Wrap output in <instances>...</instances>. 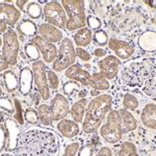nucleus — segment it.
I'll use <instances>...</instances> for the list:
<instances>
[{
  "instance_id": "22",
  "label": "nucleus",
  "mask_w": 156,
  "mask_h": 156,
  "mask_svg": "<svg viewBox=\"0 0 156 156\" xmlns=\"http://www.w3.org/2000/svg\"><path fill=\"white\" fill-rule=\"evenodd\" d=\"M16 32L19 33L20 36L24 37V38L33 39L37 36L38 26L31 19H22L16 25Z\"/></svg>"
},
{
  "instance_id": "21",
  "label": "nucleus",
  "mask_w": 156,
  "mask_h": 156,
  "mask_svg": "<svg viewBox=\"0 0 156 156\" xmlns=\"http://www.w3.org/2000/svg\"><path fill=\"white\" fill-rule=\"evenodd\" d=\"M140 120L147 129H156V104L148 103L141 110Z\"/></svg>"
},
{
  "instance_id": "33",
  "label": "nucleus",
  "mask_w": 156,
  "mask_h": 156,
  "mask_svg": "<svg viewBox=\"0 0 156 156\" xmlns=\"http://www.w3.org/2000/svg\"><path fill=\"white\" fill-rule=\"evenodd\" d=\"M119 156H139L136 146L130 141H125L122 143L119 150Z\"/></svg>"
},
{
  "instance_id": "38",
  "label": "nucleus",
  "mask_w": 156,
  "mask_h": 156,
  "mask_svg": "<svg viewBox=\"0 0 156 156\" xmlns=\"http://www.w3.org/2000/svg\"><path fill=\"white\" fill-rule=\"evenodd\" d=\"M47 76H48V83L50 88L52 90H56L58 89L59 87V78L57 73L53 70V69H48V72H47Z\"/></svg>"
},
{
  "instance_id": "46",
  "label": "nucleus",
  "mask_w": 156,
  "mask_h": 156,
  "mask_svg": "<svg viewBox=\"0 0 156 156\" xmlns=\"http://www.w3.org/2000/svg\"><path fill=\"white\" fill-rule=\"evenodd\" d=\"M9 63L7 62L6 59L4 58V56L2 55V53L0 52V72L6 71L7 69H9Z\"/></svg>"
},
{
  "instance_id": "7",
  "label": "nucleus",
  "mask_w": 156,
  "mask_h": 156,
  "mask_svg": "<svg viewBox=\"0 0 156 156\" xmlns=\"http://www.w3.org/2000/svg\"><path fill=\"white\" fill-rule=\"evenodd\" d=\"M76 61L75 47L69 38H63L59 43L58 53L55 60L52 62V69L55 72L65 71Z\"/></svg>"
},
{
  "instance_id": "51",
  "label": "nucleus",
  "mask_w": 156,
  "mask_h": 156,
  "mask_svg": "<svg viewBox=\"0 0 156 156\" xmlns=\"http://www.w3.org/2000/svg\"><path fill=\"white\" fill-rule=\"evenodd\" d=\"M5 115L6 113L3 112V111H0V122H2V121L5 119Z\"/></svg>"
},
{
  "instance_id": "49",
  "label": "nucleus",
  "mask_w": 156,
  "mask_h": 156,
  "mask_svg": "<svg viewBox=\"0 0 156 156\" xmlns=\"http://www.w3.org/2000/svg\"><path fill=\"white\" fill-rule=\"evenodd\" d=\"M86 96H87V91H86V90H80L77 94V97L79 98V99H85Z\"/></svg>"
},
{
  "instance_id": "26",
  "label": "nucleus",
  "mask_w": 156,
  "mask_h": 156,
  "mask_svg": "<svg viewBox=\"0 0 156 156\" xmlns=\"http://www.w3.org/2000/svg\"><path fill=\"white\" fill-rule=\"evenodd\" d=\"M4 87L8 93H13L19 87V76L14 70L7 69L2 74Z\"/></svg>"
},
{
  "instance_id": "32",
  "label": "nucleus",
  "mask_w": 156,
  "mask_h": 156,
  "mask_svg": "<svg viewBox=\"0 0 156 156\" xmlns=\"http://www.w3.org/2000/svg\"><path fill=\"white\" fill-rule=\"evenodd\" d=\"M109 35L105 30H97L93 33V41L97 46H99L100 48H104L105 46H108L109 43Z\"/></svg>"
},
{
  "instance_id": "10",
  "label": "nucleus",
  "mask_w": 156,
  "mask_h": 156,
  "mask_svg": "<svg viewBox=\"0 0 156 156\" xmlns=\"http://www.w3.org/2000/svg\"><path fill=\"white\" fill-rule=\"evenodd\" d=\"M48 67L44 60H38L32 63V70L34 75V84L38 90L41 98L44 101L51 99V88L48 83Z\"/></svg>"
},
{
  "instance_id": "34",
  "label": "nucleus",
  "mask_w": 156,
  "mask_h": 156,
  "mask_svg": "<svg viewBox=\"0 0 156 156\" xmlns=\"http://www.w3.org/2000/svg\"><path fill=\"white\" fill-rule=\"evenodd\" d=\"M122 105L124 107L129 111H134L138 108L139 102L138 99L134 95L130 93H126L122 98Z\"/></svg>"
},
{
  "instance_id": "4",
  "label": "nucleus",
  "mask_w": 156,
  "mask_h": 156,
  "mask_svg": "<svg viewBox=\"0 0 156 156\" xmlns=\"http://www.w3.org/2000/svg\"><path fill=\"white\" fill-rule=\"evenodd\" d=\"M40 124L44 126H50L53 122H59L65 119L70 113L69 101L63 94L56 93L50 105L41 104L38 106Z\"/></svg>"
},
{
  "instance_id": "42",
  "label": "nucleus",
  "mask_w": 156,
  "mask_h": 156,
  "mask_svg": "<svg viewBox=\"0 0 156 156\" xmlns=\"http://www.w3.org/2000/svg\"><path fill=\"white\" fill-rule=\"evenodd\" d=\"M95 151V146L92 144H85L79 148L77 156H93Z\"/></svg>"
},
{
  "instance_id": "44",
  "label": "nucleus",
  "mask_w": 156,
  "mask_h": 156,
  "mask_svg": "<svg viewBox=\"0 0 156 156\" xmlns=\"http://www.w3.org/2000/svg\"><path fill=\"white\" fill-rule=\"evenodd\" d=\"M95 156H113V151L110 147L103 146L98 150V152L95 154Z\"/></svg>"
},
{
  "instance_id": "45",
  "label": "nucleus",
  "mask_w": 156,
  "mask_h": 156,
  "mask_svg": "<svg viewBox=\"0 0 156 156\" xmlns=\"http://www.w3.org/2000/svg\"><path fill=\"white\" fill-rule=\"evenodd\" d=\"M93 55L95 57H98V58H104L105 56H107V51L104 48H96L95 50L93 51Z\"/></svg>"
},
{
  "instance_id": "24",
  "label": "nucleus",
  "mask_w": 156,
  "mask_h": 156,
  "mask_svg": "<svg viewBox=\"0 0 156 156\" xmlns=\"http://www.w3.org/2000/svg\"><path fill=\"white\" fill-rule=\"evenodd\" d=\"M73 42L77 48H85L89 46L93 41V32L88 27L81 28L77 30L72 36Z\"/></svg>"
},
{
  "instance_id": "1",
  "label": "nucleus",
  "mask_w": 156,
  "mask_h": 156,
  "mask_svg": "<svg viewBox=\"0 0 156 156\" xmlns=\"http://www.w3.org/2000/svg\"><path fill=\"white\" fill-rule=\"evenodd\" d=\"M57 135L52 129L31 128L20 134L14 156H58Z\"/></svg>"
},
{
  "instance_id": "19",
  "label": "nucleus",
  "mask_w": 156,
  "mask_h": 156,
  "mask_svg": "<svg viewBox=\"0 0 156 156\" xmlns=\"http://www.w3.org/2000/svg\"><path fill=\"white\" fill-rule=\"evenodd\" d=\"M56 129L62 136L69 139L76 137L80 133L79 125L73 120H68V119H63L57 122Z\"/></svg>"
},
{
  "instance_id": "17",
  "label": "nucleus",
  "mask_w": 156,
  "mask_h": 156,
  "mask_svg": "<svg viewBox=\"0 0 156 156\" xmlns=\"http://www.w3.org/2000/svg\"><path fill=\"white\" fill-rule=\"evenodd\" d=\"M64 76L68 78L69 80L78 82V83H80L82 86H85V87L89 86V82L90 79H91V73L84 69L80 64L77 63H74L70 67H68L64 71Z\"/></svg>"
},
{
  "instance_id": "36",
  "label": "nucleus",
  "mask_w": 156,
  "mask_h": 156,
  "mask_svg": "<svg viewBox=\"0 0 156 156\" xmlns=\"http://www.w3.org/2000/svg\"><path fill=\"white\" fill-rule=\"evenodd\" d=\"M0 109H1L3 112L10 114V115H14L15 113V107H14L13 101L6 96L0 97Z\"/></svg>"
},
{
  "instance_id": "16",
  "label": "nucleus",
  "mask_w": 156,
  "mask_h": 156,
  "mask_svg": "<svg viewBox=\"0 0 156 156\" xmlns=\"http://www.w3.org/2000/svg\"><path fill=\"white\" fill-rule=\"evenodd\" d=\"M38 32L41 38L47 41L48 43L55 44L57 43H60L64 38L63 33L60 29L46 22H42L40 24L38 27Z\"/></svg>"
},
{
  "instance_id": "12",
  "label": "nucleus",
  "mask_w": 156,
  "mask_h": 156,
  "mask_svg": "<svg viewBox=\"0 0 156 156\" xmlns=\"http://www.w3.org/2000/svg\"><path fill=\"white\" fill-rule=\"evenodd\" d=\"M108 48L112 51L115 55L119 59L122 60H128L133 55L135 51V48L131 44L126 42L124 40H121L116 37L110 38L108 43Z\"/></svg>"
},
{
  "instance_id": "6",
  "label": "nucleus",
  "mask_w": 156,
  "mask_h": 156,
  "mask_svg": "<svg viewBox=\"0 0 156 156\" xmlns=\"http://www.w3.org/2000/svg\"><path fill=\"white\" fill-rule=\"evenodd\" d=\"M106 122L100 126L99 133L101 137L107 143L115 144L122 140V128L121 117L118 110H112L107 115Z\"/></svg>"
},
{
  "instance_id": "47",
  "label": "nucleus",
  "mask_w": 156,
  "mask_h": 156,
  "mask_svg": "<svg viewBox=\"0 0 156 156\" xmlns=\"http://www.w3.org/2000/svg\"><path fill=\"white\" fill-rule=\"evenodd\" d=\"M30 2L28 1V0H16V1H14L16 7H17V9L22 12V11H25V8L27 6V4Z\"/></svg>"
},
{
  "instance_id": "5",
  "label": "nucleus",
  "mask_w": 156,
  "mask_h": 156,
  "mask_svg": "<svg viewBox=\"0 0 156 156\" xmlns=\"http://www.w3.org/2000/svg\"><path fill=\"white\" fill-rule=\"evenodd\" d=\"M67 15L65 29L68 32H76L86 27V6L82 0H62L60 2Z\"/></svg>"
},
{
  "instance_id": "20",
  "label": "nucleus",
  "mask_w": 156,
  "mask_h": 156,
  "mask_svg": "<svg viewBox=\"0 0 156 156\" xmlns=\"http://www.w3.org/2000/svg\"><path fill=\"white\" fill-rule=\"evenodd\" d=\"M138 47L145 52L156 51V31L147 30L139 36L137 41Z\"/></svg>"
},
{
  "instance_id": "54",
  "label": "nucleus",
  "mask_w": 156,
  "mask_h": 156,
  "mask_svg": "<svg viewBox=\"0 0 156 156\" xmlns=\"http://www.w3.org/2000/svg\"><path fill=\"white\" fill-rule=\"evenodd\" d=\"M10 156H12V155H10Z\"/></svg>"
},
{
  "instance_id": "23",
  "label": "nucleus",
  "mask_w": 156,
  "mask_h": 156,
  "mask_svg": "<svg viewBox=\"0 0 156 156\" xmlns=\"http://www.w3.org/2000/svg\"><path fill=\"white\" fill-rule=\"evenodd\" d=\"M119 114L121 117L122 133H129L130 131H133L137 128V121L135 117L126 109H120Z\"/></svg>"
},
{
  "instance_id": "35",
  "label": "nucleus",
  "mask_w": 156,
  "mask_h": 156,
  "mask_svg": "<svg viewBox=\"0 0 156 156\" xmlns=\"http://www.w3.org/2000/svg\"><path fill=\"white\" fill-rule=\"evenodd\" d=\"M24 120L27 122L29 125H38L40 122V118H39V114L38 111L34 108H31L29 107L25 111H24Z\"/></svg>"
},
{
  "instance_id": "52",
  "label": "nucleus",
  "mask_w": 156,
  "mask_h": 156,
  "mask_svg": "<svg viewBox=\"0 0 156 156\" xmlns=\"http://www.w3.org/2000/svg\"><path fill=\"white\" fill-rule=\"evenodd\" d=\"M2 44H3V39H2V37L0 36V48H2Z\"/></svg>"
},
{
  "instance_id": "43",
  "label": "nucleus",
  "mask_w": 156,
  "mask_h": 156,
  "mask_svg": "<svg viewBox=\"0 0 156 156\" xmlns=\"http://www.w3.org/2000/svg\"><path fill=\"white\" fill-rule=\"evenodd\" d=\"M5 145H6V131L4 125L2 122H0V153L3 150H5Z\"/></svg>"
},
{
  "instance_id": "29",
  "label": "nucleus",
  "mask_w": 156,
  "mask_h": 156,
  "mask_svg": "<svg viewBox=\"0 0 156 156\" xmlns=\"http://www.w3.org/2000/svg\"><path fill=\"white\" fill-rule=\"evenodd\" d=\"M25 13L31 20H39L43 17V7L38 1H30L25 8Z\"/></svg>"
},
{
  "instance_id": "14",
  "label": "nucleus",
  "mask_w": 156,
  "mask_h": 156,
  "mask_svg": "<svg viewBox=\"0 0 156 156\" xmlns=\"http://www.w3.org/2000/svg\"><path fill=\"white\" fill-rule=\"evenodd\" d=\"M31 42L38 48L44 63H52L55 60L57 53H58V48H56L55 44L48 43L47 41L41 38L39 35H37L33 39H31Z\"/></svg>"
},
{
  "instance_id": "11",
  "label": "nucleus",
  "mask_w": 156,
  "mask_h": 156,
  "mask_svg": "<svg viewBox=\"0 0 156 156\" xmlns=\"http://www.w3.org/2000/svg\"><path fill=\"white\" fill-rule=\"evenodd\" d=\"M4 128H5L6 131L5 151L14 152L17 148L20 134L22 133L21 126L13 118H7L4 120Z\"/></svg>"
},
{
  "instance_id": "37",
  "label": "nucleus",
  "mask_w": 156,
  "mask_h": 156,
  "mask_svg": "<svg viewBox=\"0 0 156 156\" xmlns=\"http://www.w3.org/2000/svg\"><path fill=\"white\" fill-rule=\"evenodd\" d=\"M14 107H15V113H14V120L18 122L20 126H23L25 120H24V112H23V106L22 103L18 99L13 100Z\"/></svg>"
},
{
  "instance_id": "13",
  "label": "nucleus",
  "mask_w": 156,
  "mask_h": 156,
  "mask_svg": "<svg viewBox=\"0 0 156 156\" xmlns=\"http://www.w3.org/2000/svg\"><path fill=\"white\" fill-rule=\"evenodd\" d=\"M98 68L108 80L116 78L121 69V60L116 55H110L98 60Z\"/></svg>"
},
{
  "instance_id": "8",
  "label": "nucleus",
  "mask_w": 156,
  "mask_h": 156,
  "mask_svg": "<svg viewBox=\"0 0 156 156\" xmlns=\"http://www.w3.org/2000/svg\"><path fill=\"white\" fill-rule=\"evenodd\" d=\"M2 55L11 66L17 64L20 52V42L17 32L14 29L9 28L2 36Z\"/></svg>"
},
{
  "instance_id": "2",
  "label": "nucleus",
  "mask_w": 156,
  "mask_h": 156,
  "mask_svg": "<svg viewBox=\"0 0 156 156\" xmlns=\"http://www.w3.org/2000/svg\"><path fill=\"white\" fill-rule=\"evenodd\" d=\"M155 61L149 57H137L128 60L121 71L122 83L128 87L141 88L152 74Z\"/></svg>"
},
{
  "instance_id": "53",
  "label": "nucleus",
  "mask_w": 156,
  "mask_h": 156,
  "mask_svg": "<svg viewBox=\"0 0 156 156\" xmlns=\"http://www.w3.org/2000/svg\"><path fill=\"white\" fill-rule=\"evenodd\" d=\"M3 95V91H2V88H1V86H0V97H1Z\"/></svg>"
},
{
  "instance_id": "40",
  "label": "nucleus",
  "mask_w": 156,
  "mask_h": 156,
  "mask_svg": "<svg viewBox=\"0 0 156 156\" xmlns=\"http://www.w3.org/2000/svg\"><path fill=\"white\" fill-rule=\"evenodd\" d=\"M86 24H87L88 28L90 30H93L94 32L97 31V30H100L101 27H102V22L101 20L96 17V16H93V15H89L87 16V19H86Z\"/></svg>"
},
{
  "instance_id": "39",
  "label": "nucleus",
  "mask_w": 156,
  "mask_h": 156,
  "mask_svg": "<svg viewBox=\"0 0 156 156\" xmlns=\"http://www.w3.org/2000/svg\"><path fill=\"white\" fill-rule=\"evenodd\" d=\"M79 148H80V143L78 141L69 142L68 144L65 146L62 156H76L78 151H79Z\"/></svg>"
},
{
  "instance_id": "3",
  "label": "nucleus",
  "mask_w": 156,
  "mask_h": 156,
  "mask_svg": "<svg viewBox=\"0 0 156 156\" xmlns=\"http://www.w3.org/2000/svg\"><path fill=\"white\" fill-rule=\"evenodd\" d=\"M113 97L110 94L101 95L92 98L86 108L84 121L82 122V130L84 133H93L100 129L107 115L112 111Z\"/></svg>"
},
{
  "instance_id": "41",
  "label": "nucleus",
  "mask_w": 156,
  "mask_h": 156,
  "mask_svg": "<svg viewBox=\"0 0 156 156\" xmlns=\"http://www.w3.org/2000/svg\"><path fill=\"white\" fill-rule=\"evenodd\" d=\"M75 52H76V57H78L82 61H90L92 59V55L89 51L84 50L83 48H75Z\"/></svg>"
},
{
  "instance_id": "27",
  "label": "nucleus",
  "mask_w": 156,
  "mask_h": 156,
  "mask_svg": "<svg viewBox=\"0 0 156 156\" xmlns=\"http://www.w3.org/2000/svg\"><path fill=\"white\" fill-rule=\"evenodd\" d=\"M89 87L98 91H107L110 89V82L100 71L94 72L91 74V79L89 82Z\"/></svg>"
},
{
  "instance_id": "50",
  "label": "nucleus",
  "mask_w": 156,
  "mask_h": 156,
  "mask_svg": "<svg viewBox=\"0 0 156 156\" xmlns=\"http://www.w3.org/2000/svg\"><path fill=\"white\" fill-rule=\"evenodd\" d=\"M99 95H101L100 94V91H98V90H94V89H92V91H91V96L94 98V97H97V96H99Z\"/></svg>"
},
{
  "instance_id": "30",
  "label": "nucleus",
  "mask_w": 156,
  "mask_h": 156,
  "mask_svg": "<svg viewBox=\"0 0 156 156\" xmlns=\"http://www.w3.org/2000/svg\"><path fill=\"white\" fill-rule=\"evenodd\" d=\"M24 55L28 57V59H30L33 62L40 60L41 58V53L38 50V48L32 42L25 44V46H24Z\"/></svg>"
},
{
  "instance_id": "18",
  "label": "nucleus",
  "mask_w": 156,
  "mask_h": 156,
  "mask_svg": "<svg viewBox=\"0 0 156 156\" xmlns=\"http://www.w3.org/2000/svg\"><path fill=\"white\" fill-rule=\"evenodd\" d=\"M33 85H34V75L31 67H22L19 73V93L24 97L29 96L33 90Z\"/></svg>"
},
{
  "instance_id": "31",
  "label": "nucleus",
  "mask_w": 156,
  "mask_h": 156,
  "mask_svg": "<svg viewBox=\"0 0 156 156\" xmlns=\"http://www.w3.org/2000/svg\"><path fill=\"white\" fill-rule=\"evenodd\" d=\"M80 83H78L76 81L73 80H68L62 85V92L65 97H72L75 94H78L80 91Z\"/></svg>"
},
{
  "instance_id": "28",
  "label": "nucleus",
  "mask_w": 156,
  "mask_h": 156,
  "mask_svg": "<svg viewBox=\"0 0 156 156\" xmlns=\"http://www.w3.org/2000/svg\"><path fill=\"white\" fill-rule=\"evenodd\" d=\"M142 92L150 98H156V61L152 74L141 87Z\"/></svg>"
},
{
  "instance_id": "15",
  "label": "nucleus",
  "mask_w": 156,
  "mask_h": 156,
  "mask_svg": "<svg viewBox=\"0 0 156 156\" xmlns=\"http://www.w3.org/2000/svg\"><path fill=\"white\" fill-rule=\"evenodd\" d=\"M11 2L10 0L0 2V18L7 26L12 28L19 23L21 19V12Z\"/></svg>"
},
{
  "instance_id": "25",
  "label": "nucleus",
  "mask_w": 156,
  "mask_h": 156,
  "mask_svg": "<svg viewBox=\"0 0 156 156\" xmlns=\"http://www.w3.org/2000/svg\"><path fill=\"white\" fill-rule=\"evenodd\" d=\"M87 100L85 99H79V101H76L70 108V115L72 120L77 124H82L84 121L85 114H86V108H87Z\"/></svg>"
},
{
  "instance_id": "48",
  "label": "nucleus",
  "mask_w": 156,
  "mask_h": 156,
  "mask_svg": "<svg viewBox=\"0 0 156 156\" xmlns=\"http://www.w3.org/2000/svg\"><path fill=\"white\" fill-rule=\"evenodd\" d=\"M7 30H8L7 25L4 23L3 20L0 18V34H4V33H5Z\"/></svg>"
},
{
  "instance_id": "9",
  "label": "nucleus",
  "mask_w": 156,
  "mask_h": 156,
  "mask_svg": "<svg viewBox=\"0 0 156 156\" xmlns=\"http://www.w3.org/2000/svg\"><path fill=\"white\" fill-rule=\"evenodd\" d=\"M43 17L46 23L58 29H64L67 22V15L59 1H48L43 8Z\"/></svg>"
}]
</instances>
